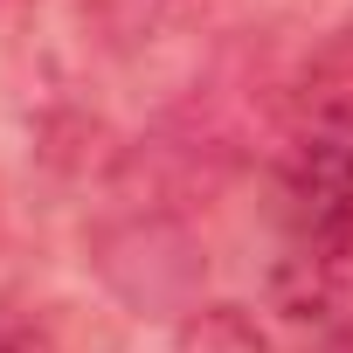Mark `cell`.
Listing matches in <instances>:
<instances>
[{
  "label": "cell",
  "mask_w": 353,
  "mask_h": 353,
  "mask_svg": "<svg viewBox=\"0 0 353 353\" xmlns=\"http://www.w3.org/2000/svg\"><path fill=\"white\" fill-rule=\"evenodd\" d=\"M0 353H56V339L35 325V312H21V305L0 298Z\"/></svg>",
  "instance_id": "obj_3"
},
{
  "label": "cell",
  "mask_w": 353,
  "mask_h": 353,
  "mask_svg": "<svg viewBox=\"0 0 353 353\" xmlns=\"http://www.w3.org/2000/svg\"><path fill=\"white\" fill-rule=\"evenodd\" d=\"M277 215L298 250H353V145L346 139L312 132L277 159Z\"/></svg>",
  "instance_id": "obj_1"
},
{
  "label": "cell",
  "mask_w": 353,
  "mask_h": 353,
  "mask_svg": "<svg viewBox=\"0 0 353 353\" xmlns=\"http://www.w3.org/2000/svg\"><path fill=\"white\" fill-rule=\"evenodd\" d=\"M298 111L332 132V139H353V21L325 28L305 63H298Z\"/></svg>",
  "instance_id": "obj_2"
}]
</instances>
